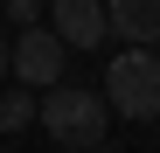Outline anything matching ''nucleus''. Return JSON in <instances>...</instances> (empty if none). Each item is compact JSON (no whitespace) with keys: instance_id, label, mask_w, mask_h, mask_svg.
Segmentation results:
<instances>
[{"instance_id":"obj_1","label":"nucleus","mask_w":160,"mask_h":153,"mask_svg":"<svg viewBox=\"0 0 160 153\" xmlns=\"http://www.w3.org/2000/svg\"><path fill=\"white\" fill-rule=\"evenodd\" d=\"M35 125L56 146L84 153V146H104V132H112V105H104V91H84V84H49L42 105H35Z\"/></svg>"},{"instance_id":"obj_2","label":"nucleus","mask_w":160,"mask_h":153,"mask_svg":"<svg viewBox=\"0 0 160 153\" xmlns=\"http://www.w3.org/2000/svg\"><path fill=\"white\" fill-rule=\"evenodd\" d=\"M104 105H112V118H132V125L160 118V56L153 49H125L104 70Z\"/></svg>"},{"instance_id":"obj_3","label":"nucleus","mask_w":160,"mask_h":153,"mask_svg":"<svg viewBox=\"0 0 160 153\" xmlns=\"http://www.w3.org/2000/svg\"><path fill=\"white\" fill-rule=\"evenodd\" d=\"M63 63H70V49H63V35L49 28V21L21 28V35H14V49H7V76H14V84H28V91L63 84Z\"/></svg>"},{"instance_id":"obj_4","label":"nucleus","mask_w":160,"mask_h":153,"mask_svg":"<svg viewBox=\"0 0 160 153\" xmlns=\"http://www.w3.org/2000/svg\"><path fill=\"white\" fill-rule=\"evenodd\" d=\"M49 28L63 35V49H98L112 35V21H104V0H49Z\"/></svg>"},{"instance_id":"obj_5","label":"nucleus","mask_w":160,"mask_h":153,"mask_svg":"<svg viewBox=\"0 0 160 153\" xmlns=\"http://www.w3.org/2000/svg\"><path fill=\"white\" fill-rule=\"evenodd\" d=\"M104 21H112V35H125L132 49L160 42V0H104Z\"/></svg>"},{"instance_id":"obj_6","label":"nucleus","mask_w":160,"mask_h":153,"mask_svg":"<svg viewBox=\"0 0 160 153\" xmlns=\"http://www.w3.org/2000/svg\"><path fill=\"white\" fill-rule=\"evenodd\" d=\"M28 125H35V91L28 84L0 91V132H28Z\"/></svg>"},{"instance_id":"obj_7","label":"nucleus","mask_w":160,"mask_h":153,"mask_svg":"<svg viewBox=\"0 0 160 153\" xmlns=\"http://www.w3.org/2000/svg\"><path fill=\"white\" fill-rule=\"evenodd\" d=\"M42 14H49V0H7V21H21V28H35Z\"/></svg>"},{"instance_id":"obj_8","label":"nucleus","mask_w":160,"mask_h":153,"mask_svg":"<svg viewBox=\"0 0 160 153\" xmlns=\"http://www.w3.org/2000/svg\"><path fill=\"white\" fill-rule=\"evenodd\" d=\"M7 49H14V42H7V35H0V76H7Z\"/></svg>"},{"instance_id":"obj_9","label":"nucleus","mask_w":160,"mask_h":153,"mask_svg":"<svg viewBox=\"0 0 160 153\" xmlns=\"http://www.w3.org/2000/svg\"><path fill=\"white\" fill-rule=\"evenodd\" d=\"M84 153H118V146H84Z\"/></svg>"}]
</instances>
